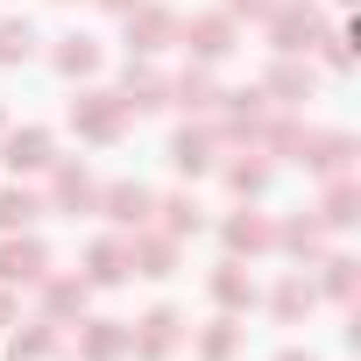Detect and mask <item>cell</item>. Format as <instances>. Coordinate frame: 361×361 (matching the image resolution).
I'll return each instance as SVG.
<instances>
[{
	"instance_id": "obj_1",
	"label": "cell",
	"mask_w": 361,
	"mask_h": 361,
	"mask_svg": "<svg viewBox=\"0 0 361 361\" xmlns=\"http://www.w3.org/2000/svg\"><path fill=\"white\" fill-rule=\"evenodd\" d=\"M8 163H15V170H43V163H50V142H43V135H15V142H8Z\"/></svg>"
},
{
	"instance_id": "obj_2",
	"label": "cell",
	"mask_w": 361,
	"mask_h": 361,
	"mask_svg": "<svg viewBox=\"0 0 361 361\" xmlns=\"http://www.w3.org/2000/svg\"><path fill=\"white\" fill-rule=\"evenodd\" d=\"M43 269V248H0V276H36Z\"/></svg>"
},
{
	"instance_id": "obj_3",
	"label": "cell",
	"mask_w": 361,
	"mask_h": 361,
	"mask_svg": "<svg viewBox=\"0 0 361 361\" xmlns=\"http://www.w3.org/2000/svg\"><path fill=\"white\" fill-rule=\"evenodd\" d=\"M0 57H8V64H22V57H29V29H22V22L0 29Z\"/></svg>"
},
{
	"instance_id": "obj_4",
	"label": "cell",
	"mask_w": 361,
	"mask_h": 361,
	"mask_svg": "<svg viewBox=\"0 0 361 361\" xmlns=\"http://www.w3.org/2000/svg\"><path fill=\"white\" fill-rule=\"evenodd\" d=\"M22 220H36V206L22 192H8V199H0V227H22Z\"/></svg>"
},
{
	"instance_id": "obj_5",
	"label": "cell",
	"mask_w": 361,
	"mask_h": 361,
	"mask_svg": "<svg viewBox=\"0 0 361 361\" xmlns=\"http://www.w3.org/2000/svg\"><path fill=\"white\" fill-rule=\"evenodd\" d=\"M0 319H8V298H0Z\"/></svg>"
}]
</instances>
